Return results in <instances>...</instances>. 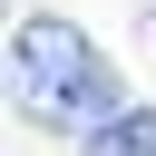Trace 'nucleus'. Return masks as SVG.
I'll use <instances>...</instances> for the list:
<instances>
[{"label": "nucleus", "instance_id": "nucleus-1", "mask_svg": "<svg viewBox=\"0 0 156 156\" xmlns=\"http://www.w3.org/2000/svg\"><path fill=\"white\" fill-rule=\"evenodd\" d=\"M10 98L29 127H58V136H98L117 127V68L88 49V29H68L58 10H29L10 29Z\"/></svg>", "mask_w": 156, "mask_h": 156}, {"label": "nucleus", "instance_id": "nucleus-2", "mask_svg": "<svg viewBox=\"0 0 156 156\" xmlns=\"http://www.w3.org/2000/svg\"><path fill=\"white\" fill-rule=\"evenodd\" d=\"M88 156H156V107H127L117 127H98Z\"/></svg>", "mask_w": 156, "mask_h": 156}, {"label": "nucleus", "instance_id": "nucleus-3", "mask_svg": "<svg viewBox=\"0 0 156 156\" xmlns=\"http://www.w3.org/2000/svg\"><path fill=\"white\" fill-rule=\"evenodd\" d=\"M136 29H146V39H156V0H136Z\"/></svg>", "mask_w": 156, "mask_h": 156}]
</instances>
